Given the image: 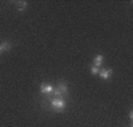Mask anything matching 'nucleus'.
Here are the masks:
<instances>
[{
  "label": "nucleus",
  "mask_w": 133,
  "mask_h": 127,
  "mask_svg": "<svg viewBox=\"0 0 133 127\" xmlns=\"http://www.w3.org/2000/svg\"><path fill=\"white\" fill-rule=\"evenodd\" d=\"M51 106L54 108L55 112H63L66 106V101L63 98H53L51 100Z\"/></svg>",
  "instance_id": "nucleus-1"
},
{
  "label": "nucleus",
  "mask_w": 133,
  "mask_h": 127,
  "mask_svg": "<svg viewBox=\"0 0 133 127\" xmlns=\"http://www.w3.org/2000/svg\"><path fill=\"white\" fill-rule=\"evenodd\" d=\"M112 73H113V71L111 70V68H101V70H99L98 74L101 79L107 80V79H110V77L112 75Z\"/></svg>",
  "instance_id": "nucleus-2"
},
{
  "label": "nucleus",
  "mask_w": 133,
  "mask_h": 127,
  "mask_svg": "<svg viewBox=\"0 0 133 127\" xmlns=\"http://www.w3.org/2000/svg\"><path fill=\"white\" fill-rule=\"evenodd\" d=\"M53 90H54L53 86L50 84H43L40 86V92L44 93V94H50V93L53 92Z\"/></svg>",
  "instance_id": "nucleus-3"
},
{
  "label": "nucleus",
  "mask_w": 133,
  "mask_h": 127,
  "mask_svg": "<svg viewBox=\"0 0 133 127\" xmlns=\"http://www.w3.org/2000/svg\"><path fill=\"white\" fill-rule=\"evenodd\" d=\"M103 61H104V55L103 54H98V55L94 57V59H93V65L97 66V67L99 68L101 66V64H103Z\"/></svg>",
  "instance_id": "nucleus-4"
},
{
  "label": "nucleus",
  "mask_w": 133,
  "mask_h": 127,
  "mask_svg": "<svg viewBox=\"0 0 133 127\" xmlns=\"http://www.w3.org/2000/svg\"><path fill=\"white\" fill-rule=\"evenodd\" d=\"M11 48H12V44L10 41H7V40H5V41H3L0 44V51H1V53L6 52V51L11 50Z\"/></svg>",
  "instance_id": "nucleus-5"
},
{
  "label": "nucleus",
  "mask_w": 133,
  "mask_h": 127,
  "mask_svg": "<svg viewBox=\"0 0 133 127\" xmlns=\"http://www.w3.org/2000/svg\"><path fill=\"white\" fill-rule=\"evenodd\" d=\"M58 90L60 91L63 94H67V93H68V86H67V84H65V82H60V84L58 85Z\"/></svg>",
  "instance_id": "nucleus-6"
},
{
  "label": "nucleus",
  "mask_w": 133,
  "mask_h": 127,
  "mask_svg": "<svg viewBox=\"0 0 133 127\" xmlns=\"http://www.w3.org/2000/svg\"><path fill=\"white\" fill-rule=\"evenodd\" d=\"M26 7H27V1H20V3H19V7H18V10L20 11V12H23V11L26 10Z\"/></svg>",
  "instance_id": "nucleus-7"
},
{
  "label": "nucleus",
  "mask_w": 133,
  "mask_h": 127,
  "mask_svg": "<svg viewBox=\"0 0 133 127\" xmlns=\"http://www.w3.org/2000/svg\"><path fill=\"white\" fill-rule=\"evenodd\" d=\"M91 73H92L93 75H96V74H98L99 73V68L97 67V66H94V65H92L91 66Z\"/></svg>",
  "instance_id": "nucleus-8"
},
{
  "label": "nucleus",
  "mask_w": 133,
  "mask_h": 127,
  "mask_svg": "<svg viewBox=\"0 0 133 127\" xmlns=\"http://www.w3.org/2000/svg\"><path fill=\"white\" fill-rule=\"evenodd\" d=\"M52 93L55 95V97H58V98H61V97H63V93H61L60 91L58 90V88H57V90H53V92H52Z\"/></svg>",
  "instance_id": "nucleus-9"
},
{
  "label": "nucleus",
  "mask_w": 133,
  "mask_h": 127,
  "mask_svg": "<svg viewBox=\"0 0 133 127\" xmlns=\"http://www.w3.org/2000/svg\"><path fill=\"white\" fill-rule=\"evenodd\" d=\"M132 119H133V112L131 111L130 112V120H132Z\"/></svg>",
  "instance_id": "nucleus-10"
},
{
  "label": "nucleus",
  "mask_w": 133,
  "mask_h": 127,
  "mask_svg": "<svg viewBox=\"0 0 133 127\" xmlns=\"http://www.w3.org/2000/svg\"><path fill=\"white\" fill-rule=\"evenodd\" d=\"M0 54H1V51H0Z\"/></svg>",
  "instance_id": "nucleus-11"
}]
</instances>
